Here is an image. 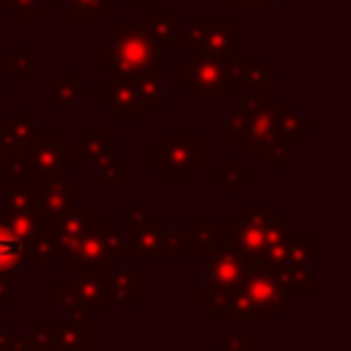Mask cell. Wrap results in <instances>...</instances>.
I'll return each instance as SVG.
<instances>
[{
	"label": "cell",
	"instance_id": "cell-9",
	"mask_svg": "<svg viewBox=\"0 0 351 351\" xmlns=\"http://www.w3.org/2000/svg\"><path fill=\"white\" fill-rule=\"evenodd\" d=\"M41 222H44V219H41ZM44 228H47V233L52 236V241L58 244L60 258H63V255L74 252V250L80 247V241L85 239V233H88V228H90V214H88V208H74V206H71L66 214H60V217H55V219H47Z\"/></svg>",
	"mask_w": 351,
	"mask_h": 351
},
{
	"label": "cell",
	"instance_id": "cell-3",
	"mask_svg": "<svg viewBox=\"0 0 351 351\" xmlns=\"http://www.w3.org/2000/svg\"><path fill=\"white\" fill-rule=\"evenodd\" d=\"M277 222V211L274 208H261V206H250V208H241L239 211V219L228 222L225 233H228V241L236 255H241L250 266H255L266 250V241H269V233Z\"/></svg>",
	"mask_w": 351,
	"mask_h": 351
},
{
	"label": "cell",
	"instance_id": "cell-7",
	"mask_svg": "<svg viewBox=\"0 0 351 351\" xmlns=\"http://www.w3.org/2000/svg\"><path fill=\"white\" fill-rule=\"evenodd\" d=\"M178 82H184L189 93H200V96L239 93V82L233 80L230 60H219V58H192V63L184 71H178Z\"/></svg>",
	"mask_w": 351,
	"mask_h": 351
},
{
	"label": "cell",
	"instance_id": "cell-28",
	"mask_svg": "<svg viewBox=\"0 0 351 351\" xmlns=\"http://www.w3.org/2000/svg\"><path fill=\"white\" fill-rule=\"evenodd\" d=\"M77 99H80V96H77L66 82H55V85H52V104H55V107H74Z\"/></svg>",
	"mask_w": 351,
	"mask_h": 351
},
{
	"label": "cell",
	"instance_id": "cell-31",
	"mask_svg": "<svg viewBox=\"0 0 351 351\" xmlns=\"http://www.w3.org/2000/svg\"><path fill=\"white\" fill-rule=\"evenodd\" d=\"M19 151L14 148V145H8L3 137H0V170H5L11 162H14V156H16Z\"/></svg>",
	"mask_w": 351,
	"mask_h": 351
},
{
	"label": "cell",
	"instance_id": "cell-17",
	"mask_svg": "<svg viewBox=\"0 0 351 351\" xmlns=\"http://www.w3.org/2000/svg\"><path fill=\"white\" fill-rule=\"evenodd\" d=\"M176 22H178L176 8H154L151 22L145 25L159 44H184V33L176 27Z\"/></svg>",
	"mask_w": 351,
	"mask_h": 351
},
{
	"label": "cell",
	"instance_id": "cell-35",
	"mask_svg": "<svg viewBox=\"0 0 351 351\" xmlns=\"http://www.w3.org/2000/svg\"><path fill=\"white\" fill-rule=\"evenodd\" d=\"M0 93H3V85H0Z\"/></svg>",
	"mask_w": 351,
	"mask_h": 351
},
{
	"label": "cell",
	"instance_id": "cell-26",
	"mask_svg": "<svg viewBox=\"0 0 351 351\" xmlns=\"http://www.w3.org/2000/svg\"><path fill=\"white\" fill-rule=\"evenodd\" d=\"M189 236L192 239H197L195 244H200V250H203V255H208L211 250H214V225L211 222H200V219H195L192 225H189Z\"/></svg>",
	"mask_w": 351,
	"mask_h": 351
},
{
	"label": "cell",
	"instance_id": "cell-21",
	"mask_svg": "<svg viewBox=\"0 0 351 351\" xmlns=\"http://www.w3.org/2000/svg\"><path fill=\"white\" fill-rule=\"evenodd\" d=\"M115 0H52L55 8H63L66 19H99L107 5Z\"/></svg>",
	"mask_w": 351,
	"mask_h": 351
},
{
	"label": "cell",
	"instance_id": "cell-27",
	"mask_svg": "<svg viewBox=\"0 0 351 351\" xmlns=\"http://www.w3.org/2000/svg\"><path fill=\"white\" fill-rule=\"evenodd\" d=\"M3 5L11 8L16 19H36L38 16V0H3Z\"/></svg>",
	"mask_w": 351,
	"mask_h": 351
},
{
	"label": "cell",
	"instance_id": "cell-2",
	"mask_svg": "<svg viewBox=\"0 0 351 351\" xmlns=\"http://www.w3.org/2000/svg\"><path fill=\"white\" fill-rule=\"evenodd\" d=\"M123 255V239L118 236L112 222H90L80 247L63 255V266L69 271H112L115 258Z\"/></svg>",
	"mask_w": 351,
	"mask_h": 351
},
{
	"label": "cell",
	"instance_id": "cell-20",
	"mask_svg": "<svg viewBox=\"0 0 351 351\" xmlns=\"http://www.w3.org/2000/svg\"><path fill=\"white\" fill-rule=\"evenodd\" d=\"M49 299H52L55 307H69V318H82V321H85V315H88V310H90V304L82 299V293L77 291V285L55 282Z\"/></svg>",
	"mask_w": 351,
	"mask_h": 351
},
{
	"label": "cell",
	"instance_id": "cell-18",
	"mask_svg": "<svg viewBox=\"0 0 351 351\" xmlns=\"http://www.w3.org/2000/svg\"><path fill=\"white\" fill-rule=\"evenodd\" d=\"M112 148H115V137L112 134H90V132H82L74 140V154L77 156H88L90 162H99V159L112 156Z\"/></svg>",
	"mask_w": 351,
	"mask_h": 351
},
{
	"label": "cell",
	"instance_id": "cell-5",
	"mask_svg": "<svg viewBox=\"0 0 351 351\" xmlns=\"http://www.w3.org/2000/svg\"><path fill=\"white\" fill-rule=\"evenodd\" d=\"M239 25L233 19H200L192 22L184 30V47L192 58H219V60H236L239 49Z\"/></svg>",
	"mask_w": 351,
	"mask_h": 351
},
{
	"label": "cell",
	"instance_id": "cell-10",
	"mask_svg": "<svg viewBox=\"0 0 351 351\" xmlns=\"http://www.w3.org/2000/svg\"><path fill=\"white\" fill-rule=\"evenodd\" d=\"M74 192L77 186L69 181H60V184H52V186H38L36 195H33V214L38 219H55L60 214H66L74 203Z\"/></svg>",
	"mask_w": 351,
	"mask_h": 351
},
{
	"label": "cell",
	"instance_id": "cell-33",
	"mask_svg": "<svg viewBox=\"0 0 351 351\" xmlns=\"http://www.w3.org/2000/svg\"><path fill=\"white\" fill-rule=\"evenodd\" d=\"M266 3H274V0H239V5H266Z\"/></svg>",
	"mask_w": 351,
	"mask_h": 351
},
{
	"label": "cell",
	"instance_id": "cell-24",
	"mask_svg": "<svg viewBox=\"0 0 351 351\" xmlns=\"http://www.w3.org/2000/svg\"><path fill=\"white\" fill-rule=\"evenodd\" d=\"M93 167H96V173L101 176V181H115V184L126 181V162H123L121 156L99 159V162H93Z\"/></svg>",
	"mask_w": 351,
	"mask_h": 351
},
{
	"label": "cell",
	"instance_id": "cell-6",
	"mask_svg": "<svg viewBox=\"0 0 351 351\" xmlns=\"http://www.w3.org/2000/svg\"><path fill=\"white\" fill-rule=\"evenodd\" d=\"M151 165L165 173V181H186L192 170L200 167V134H165L159 145L151 148Z\"/></svg>",
	"mask_w": 351,
	"mask_h": 351
},
{
	"label": "cell",
	"instance_id": "cell-30",
	"mask_svg": "<svg viewBox=\"0 0 351 351\" xmlns=\"http://www.w3.org/2000/svg\"><path fill=\"white\" fill-rule=\"evenodd\" d=\"M0 351H33V346L25 337H14V335L0 332Z\"/></svg>",
	"mask_w": 351,
	"mask_h": 351
},
{
	"label": "cell",
	"instance_id": "cell-32",
	"mask_svg": "<svg viewBox=\"0 0 351 351\" xmlns=\"http://www.w3.org/2000/svg\"><path fill=\"white\" fill-rule=\"evenodd\" d=\"M0 307H14V296H11V285L5 274H0Z\"/></svg>",
	"mask_w": 351,
	"mask_h": 351
},
{
	"label": "cell",
	"instance_id": "cell-23",
	"mask_svg": "<svg viewBox=\"0 0 351 351\" xmlns=\"http://www.w3.org/2000/svg\"><path fill=\"white\" fill-rule=\"evenodd\" d=\"M214 181H217V184H222L228 195H236V192H239V186L250 181V170H241V167H239V162L230 156V159L225 162V167L214 173Z\"/></svg>",
	"mask_w": 351,
	"mask_h": 351
},
{
	"label": "cell",
	"instance_id": "cell-12",
	"mask_svg": "<svg viewBox=\"0 0 351 351\" xmlns=\"http://www.w3.org/2000/svg\"><path fill=\"white\" fill-rule=\"evenodd\" d=\"M30 255H27V247L25 241L14 233L8 217H5V208H0V274H11V271H22L27 266Z\"/></svg>",
	"mask_w": 351,
	"mask_h": 351
},
{
	"label": "cell",
	"instance_id": "cell-4",
	"mask_svg": "<svg viewBox=\"0 0 351 351\" xmlns=\"http://www.w3.org/2000/svg\"><path fill=\"white\" fill-rule=\"evenodd\" d=\"M30 167V176L36 181V186H52L60 184L66 173L74 170L77 165V154L74 145H66L60 134H36L33 145L22 151Z\"/></svg>",
	"mask_w": 351,
	"mask_h": 351
},
{
	"label": "cell",
	"instance_id": "cell-14",
	"mask_svg": "<svg viewBox=\"0 0 351 351\" xmlns=\"http://www.w3.org/2000/svg\"><path fill=\"white\" fill-rule=\"evenodd\" d=\"M77 291L90 307H112L110 271H77Z\"/></svg>",
	"mask_w": 351,
	"mask_h": 351
},
{
	"label": "cell",
	"instance_id": "cell-8",
	"mask_svg": "<svg viewBox=\"0 0 351 351\" xmlns=\"http://www.w3.org/2000/svg\"><path fill=\"white\" fill-rule=\"evenodd\" d=\"M250 274V263L236 255L233 250H211L206 255V269H203V296L230 291L241 285V280Z\"/></svg>",
	"mask_w": 351,
	"mask_h": 351
},
{
	"label": "cell",
	"instance_id": "cell-22",
	"mask_svg": "<svg viewBox=\"0 0 351 351\" xmlns=\"http://www.w3.org/2000/svg\"><path fill=\"white\" fill-rule=\"evenodd\" d=\"M313 123L307 121V118H302L296 110H288V112H280L277 118H274V132H277V137L288 145V143H299L302 140V134L310 129Z\"/></svg>",
	"mask_w": 351,
	"mask_h": 351
},
{
	"label": "cell",
	"instance_id": "cell-1",
	"mask_svg": "<svg viewBox=\"0 0 351 351\" xmlns=\"http://www.w3.org/2000/svg\"><path fill=\"white\" fill-rule=\"evenodd\" d=\"M101 69L112 80L162 77V44L151 36L145 22H115L112 44L101 47Z\"/></svg>",
	"mask_w": 351,
	"mask_h": 351
},
{
	"label": "cell",
	"instance_id": "cell-19",
	"mask_svg": "<svg viewBox=\"0 0 351 351\" xmlns=\"http://www.w3.org/2000/svg\"><path fill=\"white\" fill-rule=\"evenodd\" d=\"M110 291H112V304H123V307H137V277L132 269H121V271H110Z\"/></svg>",
	"mask_w": 351,
	"mask_h": 351
},
{
	"label": "cell",
	"instance_id": "cell-13",
	"mask_svg": "<svg viewBox=\"0 0 351 351\" xmlns=\"http://www.w3.org/2000/svg\"><path fill=\"white\" fill-rule=\"evenodd\" d=\"M101 104L112 110L115 118H137L140 104L134 96V88L129 80H112L101 85Z\"/></svg>",
	"mask_w": 351,
	"mask_h": 351
},
{
	"label": "cell",
	"instance_id": "cell-29",
	"mask_svg": "<svg viewBox=\"0 0 351 351\" xmlns=\"http://www.w3.org/2000/svg\"><path fill=\"white\" fill-rule=\"evenodd\" d=\"M225 351H252V337L247 332H233L225 337Z\"/></svg>",
	"mask_w": 351,
	"mask_h": 351
},
{
	"label": "cell",
	"instance_id": "cell-16",
	"mask_svg": "<svg viewBox=\"0 0 351 351\" xmlns=\"http://www.w3.org/2000/svg\"><path fill=\"white\" fill-rule=\"evenodd\" d=\"M0 137H3L8 145H14L16 151H25V148H30L33 140H36V126H33V121L27 118V112H25L22 107H16V112L3 121Z\"/></svg>",
	"mask_w": 351,
	"mask_h": 351
},
{
	"label": "cell",
	"instance_id": "cell-34",
	"mask_svg": "<svg viewBox=\"0 0 351 351\" xmlns=\"http://www.w3.org/2000/svg\"><path fill=\"white\" fill-rule=\"evenodd\" d=\"M126 3H129V5H134V8H145L151 0H126Z\"/></svg>",
	"mask_w": 351,
	"mask_h": 351
},
{
	"label": "cell",
	"instance_id": "cell-25",
	"mask_svg": "<svg viewBox=\"0 0 351 351\" xmlns=\"http://www.w3.org/2000/svg\"><path fill=\"white\" fill-rule=\"evenodd\" d=\"M159 252H165L170 258H186V252H189V236L186 233H162Z\"/></svg>",
	"mask_w": 351,
	"mask_h": 351
},
{
	"label": "cell",
	"instance_id": "cell-11",
	"mask_svg": "<svg viewBox=\"0 0 351 351\" xmlns=\"http://www.w3.org/2000/svg\"><path fill=\"white\" fill-rule=\"evenodd\" d=\"M162 222L156 219H140V222H126V239H123V255H137L148 258L159 252L162 244Z\"/></svg>",
	"mask_w": 351,
	"mask_h": 351
},
{
	"label": "cell",
	"instance_id": "cell-15",
	"mask_svg": "<svg viewBox=\"0 0 351 351\" xmlns=\"http://www.w3.org/2000/svg\"><path fill=\"white\" fill-rule=\"evenodd\" d=\"M52 351H88V321L82 318L55 321Z\"/></svg>",
	"mask_w": 351,
	"mask_h": 351
}]
</instances>
